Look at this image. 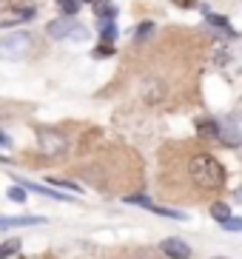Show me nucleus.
<instances>
[{
	"instance_id": "nucleus-18",
	"label": "nucleus",
	"mask_w": 242,
	"mask_h": 259,
	"mask_svg": "<svg viewBox=\"0 0 242 259\" xmlns=\"http://www.w3.org/2000/svg\"><path fill=\"white\" fill-rule=\"evenodd\" d=\"M9 199H12V202H26V188L12 185V188H9Z\"/></svg>"
},
{
	"instance_id": "nucleus-13",
	"label": "nucleus",
	"mask_w": 242,
	"mask_h": 259,
	"mask_svg": "<svg viewBox=\"0 0 242 259\" xmlns=\"http://www.w3.org/2000/svg\"><path fill=\"white\" fill-rule=\"evenodd\" d=\"M54 3L60 6L63 17H74L77 12H80V3H77V0H54Z\"/></svg>"
},
{
	"instance_id": "nucleus-3",
	"label": "nucleus",
	"mask_w": 242,
	"mask_h": 259,
	"mask_svg": "<svg viewBox=\"0 0 242 259\" xmlns=\"http://www.w3.org/2000/svg\"><path fill=\"white\" fill-rule=\"evenodd\" d=\"M46 34L54 40H86V26H80L74 17H60V20H52V23L46 26Z\"/></svg>"
},
{
	"instance_id": "nucleus-15",
	"label": "nucleus",
	"mask_w": 242,
	"mask_h": 259,
	"mask_svg": "<svg viewBox=\"0 0 242 259\" xmlns=\"http://www.w3.org/2000/svg\"><path fill=\"white\" fill-rule=\"evenodd\" d=\"M49 188H54V191H60V188H66V191H77L80 185H77V183H71V180H60V177H49Z\"/></svg>"
},
{
	"instance_id": "nucleus-10",
	"label": "nucleus",
	"mask_w": 242,
	"mask_h": 259,
	"mask_svg": "<svg viewBox=\"0 0 242 259\" xmlns=\"http://www.w3.org/2000/svg\"><path fill=\"white\" fill-rule=\"evenodd\" d=\"M91 6H94L97 20H114V17H117V6H114L111 0H94Z\"/></svg>"
},
{
	"instance_id": "nucleus-14",
	"label": "nucleus",
	"mask_w": 242,
	"mask_h": 259,
	"mask_svg": "<svg viewBox=\"0 0 242 259\" xmlns=\"http://www.w3.org/2000/svg\"><path fill=\"white\" fill-rule=\"evenodd\" d=\"M17 251H20V239H6V242L0 245V259H9V256H15Z\"/></svg>"
},
{
	"instance_id": "nucleus-6",
	"label": "nucleus",
	"mask_w": 242,
	"mask_h": 259,
	"mask_svg": "<svg viewBox=\"0 0 242 259\" xmlns=\"http://www.w3.org/2000/svg\"><path fill=\"white\" fill-rule=\"evenodd\" d=\"M17 185L20 188H29V191H37L40 197H49V199H60V202H74L77 197H68V194H63V191H54L49 188V185H40V183H31V180H23V177H15Z\"/></svg>"
},
{
	"instance_id": "nucleus-25",
	"label": "nucleus",
	"mask_w": 242,
	"mask_h": 259,
	"mask_svg": "<svg viewBox=\"0 0 242 259\" xmlns=\"http://www.w3.org/2000/svg\"><path fill=\"white\" fill-rule=\"evenodd\" d=\"M214 259H225V256H214Z\"/></svg>"
},
{
	"instance_id": "nucleus-24",
	"label": "nucleus",
	"mask_w": 242,
	"mask_h": 259,
	"mask_svg": "<svg viewBox=\"0 0 242 259\" xmlns=\"http://www.w3.org/2000/svg\"><path fill=\"white\" fill-rule=\"evenodd\" d=\"M77 3H94V0H77Z\"/></svg>"
},
{
	"instance_id": "nucleus-2",
	"label": "nucleus",
	"mask_w": 242,
	"mask_h": 259,
	"mask_svg": "<svg viewBox=\"0 0 242 259\" xmlns=\"http://www.w3.org/2000/svg\"><path fill=\"white\" fill-rule=\"evenodd\" d=\"M34 52V37L26 31H15L0 40V60H26Z\"/></svg>"
},
{
	"instance_id": "nucleus-20",
	"label": "nucleus",
	"mask_w": 242,
	"mask_h": 259,
	"mask_svg": "<svg viewBox=\"0 0 242 259\" xmlns=\"http://www.w3.org/2000/svg\"><path fill=\"white\" fill-rule=\"evenodd\" d=\"M222 228H228V231H242V220H239V217H228V220L222 222Z\"/></svg>"
},
{
	"instance_id": "nucleus-5",
	"label": "nucleus",
	"mask_w": 242,
	"mask_h": 259,
	"mask_svg": "<svg viewBox=\"0 0 242 259\" xmlns=\"http://www.w3.org/2000/svg\"><path fill=\"white\" fill-rule=\"evenodd\" d=\"M31 17H34V9L31 6H12V9H6V15L0 17V29H12L17 23H29Z\"/></svg>"
},
{
	"instance_id": "nucleus-7",
	"label": "nucleus",
	"mask_w": 242,
	"mask_h": 259,
	"mask_svg": "<svg viewBox=\"0 0 242 259\" xmlns=\"http://www.w3.org/2000/svg\"><path fill=\"white\" fill-rule=\"evenodd\" d=\"M159 251L166 253L168 259H191V248L182 242L180 236H168V239H163Z\"/></svg>"
},
{
	"instance_id": "nucleus-11",
	"label": "nucleus",
	"mask_w": 242,
	"mask_h": 259,
	"mask_svg": "<svg viewBox=\"0 0 242 259\" xmlns=\"http://www.w3.org/2000/svg\"><path fill=\"white\" fill-rule=\"evenodd\" d=\"M100 34H103V43H114L117 40V26H114V20H100Z\"/></svg>"
},
{
	"instance_id": "nucleus-23",
	"label": "nucleus",
	"mask_w": 242,
	"mask_h": 259,
	"mask_svg": "<svg viewBox=\"0 0 242 259\" xmlns=\"http://www.w3.org/2000/svg\"><path fill=\"white\" fill-rule=\"evenodd\" d=\"M0 145H9V137L3 134V131H0Z\"/></svg>"
},
{
	"instance_id": "nucleus-17",
	"label": "nucleus",
	"mask_w": 242,
	"mask_h": 259,
	"mask_svg": "<svg viewBox=\"0 0 242 259\" xmlns=\"http://www.w3.org/2000/svg\"><path fill=\"white\" fill-rule=\"evenodd\" d=\"M151 34H154V23H148V20H145V23L137 26V43H145Z\"/></svg>"
},
{
	"instance_id": "nucleus-1",
	"label": "nucleus",
	"mask_w": 242,
	"mask_h": 259,
	"mask_svg": "<svg viewBox=\"0 0 242 259\" xmlns=\"http://www.w3.org/2000/svg\"><path fill=\"white\" fill-rule=\"evenodd\" d=\"M188 177L203 191H220L225 185V168L211 154H194L188 160Z\"/></svg>"
},
{
	"instance_id": "nucleus-8",
	"label": "nucleus",
	"mask_w": 242,
	"mask_h": 259,
	"mask_svg": "<svg viewBox=\"0 0 242 259\" xmlns=\"http://www.w3.org/2000/svg\"><path fill=\"white\" fill-rule=\"evenodd\" d=\"M194 128H197V134H199V137L220 140V131H222V125H220L217 120H211V117H203V120H197V122H194Z\"/></svg>"
},
{
	"instance_id": "nucleus-22",
	"label": "nucleus",
	"mask_w": 242,
	"mask_h": 259,
	"mask_svg": "<svg viewBox=\"0 0 242 259\" xmlns=\"http://www.w3.org/2000/svg\"><path fill=\"white\" fill-rule=\"evenodd\" d=\"M6 9H12V0H0V12H6Z\"/></svg>"
},
{
	"instance_id": "nucleus-12",
	"label": "nucleus",
	"mask_w": 242,
	"mask_h": 259,
	"mask_svg": "<svg viewBox=\"0 0 242 259\" xmlns=\"http://www.w3.org/2000/svg\"><path fill=\"white\" fill-rule=\"evenodd\" d=\"M211 217L222 225V222L231 217V208H228V202H214V205H211Z\"/></svg>"
},
{
	"instance_id": "nucleus-9",
	"label": "nucleus",
	"mask_w": 242,
	"mask_h": 259,
	"mask_svg": "<svg viewBox=\"0 0 242 259\" xmlns=\"http://www.w3.org/2000/svg\"><path fill=\"white\" fill-rule=\"evenodd\" d=\"M40 222H46L43 217H0V231L23 228V225H40Z\"/></svg>"
},
{
	"instance_id": "nucleus-19",
	"label": "nucleus",
	"mask_w": 242,
	"mask_h": 259,
	"mask_svg": "<svg viewBox=\"0 0 242 259\" xmlns=\"http://www.w3.org/2000/svg\"><path fill=\"white\" fill-rule=\"evenodd\" d=\"M114 54V43H103V46L94 49V57H111Z\"/></svg>"
},
{
	"instance_id": "nucleus-21",
	"label": "nucleus",
	"mask_w": 242,
	"mask_h": 259,
	"mask_svg": "<svg viewBox=\"0 0 242 259\" xmlns=\"http://www.w3.org/2000/svg\"><path fill=\"white\" fill-rule=\"evenodd\" d=\"M177 6H182V9H191V6H197V0H174Z\"/></svg>"
},
{
	"instance_id": "nucleus-4",
	"label": "nucleus",
	"mask_w": 242,
	"mask_h": 259,
	"mask_svg": "<svg viewBox=\"0 0 242 259\" xmlns=\"http://www.w3.org/2000/svg\"><path fill=\"white\" fill-rule=\"evenodd\" d=\"M37 143L43 148V154L49 157H60L66 151V137H63L60 131H52V128H40L37 131Z\"/></svg>"
},
{
	"instance_id": "nucleus-16",
	"label": "nucleus",
	"mask_w": 242,
	"mask_h": 259,
	"mask_svg": "<svg viewBox=\"0 0 242 259\" xmlns=\"http://www.w3.org/2000/svg\"><path fill=\"white\" fill-rule=\"evenodd\" d=\"M205 17H208V23H214V26H220V29H225L228 34H234V29H231V23H228L222 15H214V12H205Z\"/></svg>"
}]
</instances>
